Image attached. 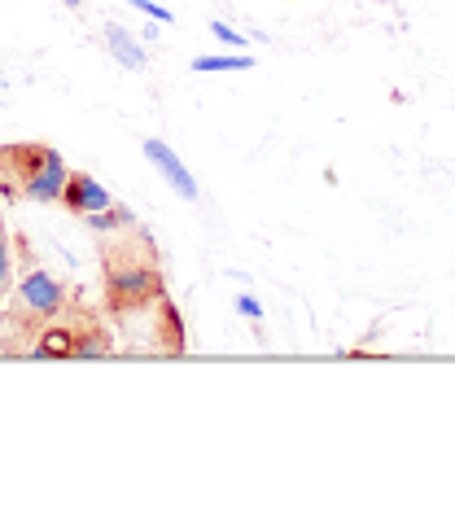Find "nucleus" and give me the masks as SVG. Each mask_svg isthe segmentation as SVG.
Returning <instances> with one entry per match:
<instances>
[{"instance_id":"nucleus-12","label":"nucleus","mask_w":455,"mask_h":512,"mask_svg":"<svg viewBox=\"0 0 455 512\" xmlns=\"http://www.w3.org/2000/svg\"><path fill=\"white\" fill-rule=\"evenodd\" d=\"M237 311H241L245 320H263V302L254 298V294H241V298H237Z\"/></svg>"},{"instance_id":"nucleus-13","label":"nucleus","mask_w":455,"mask_h":512,"mask_svg":"<svg viewBox=\"0 0 455 512\" xmlns=\"http://www.w3.org/2000/svg\"><path fill=\"white\" fill-rule=\"evenodd\" d=\"M66 5H70V9H79V5H84V0H66Z\"/></svg>"},{"instance_id":"nucleus-5","label":"nucleus","mask_w":455,"mask_h":512,"mask_svg":"<svg viewBox=\"0 0 455 512\" xmlns=\"http://www.w3.org/2000/svg\"><path fill=\"white\" fill-rule=\"evenodd\" d=\"M62 202H66L75 215H97V211H110V206H114V197H110V189H105L101 180H92L88 171H79V176H75V171H70Z\"/></svg>"},{"instance_id":"nucleus-11","label":"nucleus","mask_w":455,"mask_h":512,"mask_svg":"<svg viewBox=\"0 0 455 512\" xmlns=\"http://www.w3.org/2000/svg\"><path fill=\"white\" fill-rule=\"evenodd\" d=\"M127 5H136L140 14H149L154 22H175V14H171V9H162L158 0H127Z\"/></svg>"},{"instance_id":"nucleus-3","label":"nucleus","mask_w":455,"mask_h":512,"mask_svg":"<svg viewBox=\"0 0 455 512\" xmlns=\"http://www.w3.org/2000/svg\"><path fill=\"white\" fill-rule=\"evenodd\" d=\"M66 180H70V167L62 162V154H57V149H44V145H40V154H35V162H31L22 193H27L31 202H62Z\"/></svg>"},{"instance_id":"nucleus-9","label":"nucleus","mask_w":455,"mask_h":512,"mask_svg":"<svg viewBox=\"0 0 455 512\" xmlns=\"http://www.w3.org/2000/svg\"><path fill=\"white\" fill-rule=\"evenodd\" d=\"M210 36H215L219 44H228V49H237V53H245V36L241 31H232L228 22H210Z\"/></svg>"},{"instance_id":"nucleus-1","label":"nucleus","mask_w":455,"mask_h":512,"mask_svg":"<svg viewBox=\"0 0 455 512\" xmlns=\"http://www.w3.org/2000/svg\"><path fill=\"white\" fill-rule=\"evenodd\" d=\"M105 289H110V307L123 311V307H136V302L162 294V276H158V263H154V250L149 241H132V250H123V259L114 250H105Z\"/></svg>"},{"instance_id":"nucleus-8","label":"nucleus","mask_w":455,"mask_h":512,"mask_svg":"<svg viewBox=\"0 0 455 512\" xmlns=\"http://www.w3.org/2000/svg\"><path fill=\"white\" fill-rule=\"evenodd\" d=\"M88 228L97 232V237H105V232H123L127 224H132V215L119 211V206H110V211H97V215H84Z\"/></svg>"},{"instance_id":"nucleus-4","label":"nucleus","mask_w":455,"mask_h":512,"mask_svg":"<svg viewBox=\"0 0 455 512\" xmlns=\"http://www.w3.org/2000/svg\"><path fill=\"white\" fill-rule=\"evenodd\" d=\"M140 149H145V158H149V162H154V167H158V176L167 180L171 189L184 197V202H197V180H193V171L184 167V162H180V154H175V149H171L167 141H158V136H149V141L140 145Z\"/></svg>"},{"instance_id":"nucleus-7","label":"nucleus","mask_w":455,"mask_h":512,"mask_svg":"<svg viewBox=\"0 0 455 512\" xmlns=\"http://www.w3.org/2000/svg\"><path fill=\"white\" fill-rule=\"evenodd\" d=\"M254 57L250 53H224V57H197L193 71L197 75H224V71H250Z\"/></svg>"},{"instance_id":"nucleus-2","label":"nucleus","mask_w":455,"mask_h":512,"mask_svg":"<svg viewBox=\"0 0 455 512\" xmlns=\"http://www.w3.org/2000/svg\"><path fill=\"white\" fill-rule=\"evenodd\" d=\"M62 285L53 281L49 272H40V267H31L27 276L18 281V294H14V311L18 316H27V320H57V311H62Z\"/></svg>"},{"instance_id":"nucleus-6","label":"nucleus","mask_w":455,"mask_h":512,"mask_svg":"<svg viewBox=\"0 0 455 512\" xmlns=\"http://www.w3.org/2000/svg\"><path fill=\"white\" fill-rule=\"evenodd\" d=\"M105 49H110L114 62H123L127 71H145V49H140V40L127 27H119V22H105Z\"/></svg>"},{"instance_id":"nucleus-10","label":"nucleus","mask_w":455,"mask_h":512,"mask_svg":"<svg viewBox=\"0 0 455 512\" xmlns=\"http://www.w3.org/2000/svg\"><path fill=\"white\" fill-rule=\"evenodd\" d=\"M9 276H14V263H9V237H5V228H0V294L9 289Z\"/></svg>"}]
</instances>
